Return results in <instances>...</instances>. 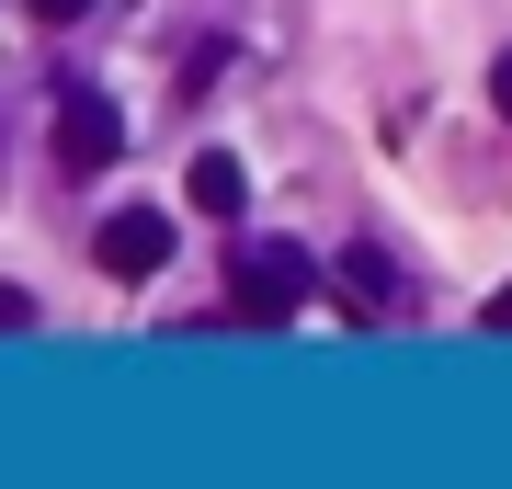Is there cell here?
I'll return each instance as SVG.
<instances>
[{"instance_id": "obj_4", "label": "cell", "mask_w": 512, "mask_h": 489, "mask_svg": "<svg viewBox=\"0 0 512 489\" xmlns=\"http://www.w3.org/2000/svg\"><path fill=\"white\" fill-rule=\"evenodd\" d=\"M330 273H342V285H353V308H376V319H387V308H410V273L387 262V251H365V239H353Z\"/></svg>"}, {"instance_id": "obj_6", "label": "cell", "mask_w": 512, "mask_h": 489, "mask_svg": "<svg viewBox=\"0 0 512 489\" xmlns=\"http://www.w3.org/2000/svg\"><path fill=\"white\" fill-rule=\"evenodd\" d=\"M23 12H35L46 35H57V23H80V12H92V0H23Z\"/></svg>"}, {"instance_id": "obj_1", "label": "cell", "mask_w": 512, "mask_h": 489, "mask_svg": "<svg viewBox=\"0 0 512 489\" xmlns=\"http://www.w3.org/2000/svg\"><path fill=\"white\" fill-rule=\"evenodd\" d=\"M228 296H239V319H296L319 296V251H308V239H239Z\"/></svg>"}, {"instance_id": "obj_9", "label": "cell", "mask_w": 512, "mask_h": 489, "mask_svg": "<svg viewBox=\"0 0 512 489\" xmlns=\"http://www.w3.org/2000/svg\"><path fill=\"white\" fill-rule=\"evenodd\" d=\"M478 319H490V330H512V285H490V308H478Z\"/></svg>"}, {"instance_id": "obj_7", "label": "cell", "mask_w": 512, "mask_h": 489, "mask_svg": "<svg viewBox=\"0 0 512 489\" xmlns=\"http://www.w3.org/2000/svg\"><path fill=\"white\" fill-rule=\"evenodd\" d=\"M0 330H35V296L23 285H0Z\"/></svg>"}, {"instance_id": "obj_3", "label": "cell", "mask_w": 512, "mask_h": 489, "mask_svg": "<svg viewBox=\"0 0 512 489\" xmlns=\"http://www.w3.org/2000/svg\"><path fill=\"white\" fill-rule=\"evenodd\" d=\"M57 160H69L80 182L114 171V160H126V114H114L103 91H69V114H57Z\"/></svg>"}, {"instance_id": "obj_5", "label": "cell", "mask_w": 512, "mask_h": 489, "mask_svg": "<svg viewBox=\"0 0 512 489\" xmlns=\"http://www.w3.org/2000/svg\"><path fill=\"white\" fill-rule=\"evenodd\" d=\"M183 194H194V217H217V228H228L239 205H251V171H239L228 148H194V182H183Z\"/></svg>"}, {"instance_id": "obj_2", "label": "cell", "mask_w": 512, "mask_h": 489, "mask_svg": "<svg viewBox=\"0 0 512 489\" xmlns=\"http://www.w3.org/2000/svg\"><path fill=\"white\" fill-rule=\"evenodd\" d=\"M92 262L114 273V285H148V273L171 262V217L160 205H114V217L92 228Z\"/></svg>"}, {"instance_id": "obj_8", "label": "cell", "mask_w": 512, "mask_h": 489, "mask_svg": "<svg viewBox=\"0 0 512 489\" xmlns=\"http://www.w3.org/2000/svg\"><path fill=\"white\" fill-rule=\"evenodd\" d=\"M490 103H501V126H512V46L490 57Z\"/></svg>"}]
</instances>
